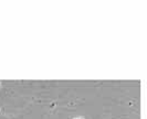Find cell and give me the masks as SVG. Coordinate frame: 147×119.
<instances>
[{"label":"cell","mask_w":147,"mask_h":119,"mask_svg":"<svg viewBox=\"0 0 147 119\" xmlns=\"http://www.w3.org/2000/svg\"><path fill=\"white\" fill-rule=\"evenodd\" d=\"M75 119H84V118H75Z\"/></svg>","instance_id":"6da1fadb"}]
</instances>
